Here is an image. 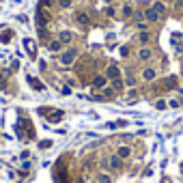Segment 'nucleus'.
<instances>
[{"instance_id": "2", "label": "nucleus", "mask_w": 183, "mask_h": 183, "mask_svg": "<svg viewBox=\"0 0 183 183\" xmlns=\"http://www.w3.org/2000/svg\"><path fill=\"white\" fill-rule=\"evenodd\" d=\"M108 78H110V80H119V78H121V73H119V67H117V65H112L110 69H108Z\"/></svg>"}, {"instance_id": "5", "label": "nucleus", "mask_w": 183, "mask_h": 183, "mask_svg": "<svg viewBox=\"0 0 183 183\" xmlns=\"http://www.w3.org/2000/svg\"><path fill=\"white\" fill-rule=\"evenodd\" d=\"M60 43H69L71 41V32L69 30H65V32H60V39H58Z\"/></svg>"}, {"instance_id": "14", "label": "nucleus", "mask_w": 183, "mask_h": 183, "mask_svg": "<svg viewBox=\"0 0 183 183\" xmlns=\"http://www.w3.org/2000/svg\"><path fill=\"white\" fill-rule=\"evenodd\" d=\"M119 155H121V157H127V155H129V149H127V147H121V149H119Z\"/></svg>"}, {"instance_id": "17", "label": "nucleus", "mask_w": 183, "mask_h": 183, "mask_svg": "<svg viewBox=\"0 0 183 183\" xmlns=\"http://www.w3.org/2000/svg\"><path fill=\"white\" fill-rule=\"evenodd\" d=\"M41 5H45V7H48V5H50V0H41Z\"/></svg>"}, {"instance_id": "16", "label": "nucleus", "mask_w": 183, "mask_h": 183, "mask_svg": "<svg viewBox=\"0 0 183 183\" xmlns=\"http://www.w3.org/2000/svg\"><path fill=\"white\" fill-rule=\"evenodd\" d=\"M131 13H134V11H131V7H123V15H125V17H129Z\"/></svg>"}, {"instance_id": "7", "label": "nucleus", "mask_w": 183, "mask_h": 183, "mask_svg": "<svg viewBox=\"0 0 183 183\" xmlns=\"http://www.w3.org/2000/svg\"><path fill=\"white\" fill-rule=\"evenodd\" d=\"M78 22H80V24H84V26H86L88 22H90V17H88L86 13H78Z\"/></svg>"}, {"instance_id": "12", "label": "nucleus", "mask_w": 183, "mask_h": 183, "mask_svg": "<svg viewBox=\"0 0 183 183\" xmlns=\"http://www.w3.org/2000/svg\"><path fill=\"white\" fill-rule=\"evenodd\" d=\"M138 41H140V43L144 45V43L149 41V35H147V32H140V35H138Z\"/></svg>"}, {"instance_id": "1", "label": "nucleus", "mask_w": 183, "mask_h": 183, "mask_svg": "<svg viewBox=\"0 0 183 183\" xmlns=\"http://www.w3.org/2000/svg\"><path fill=\"white\" fill-rule=\"evenodd\" d=\"M73 58H76V50H69V52H65V54L60 56V63H63V65H71Z\"/></svg>"}, {"instance_id": "3", "label": "nucleus", "mask_w": 183, "mask_h": 183, "mask_svg": "<svg viewBox=\"0 0 183 183\" xmlns=\"http://www.w3.org/2000/svg\"><path fill=\"white\" fill-rule=\"evenodd\" d=\"M144 17H147L149 22H155V19L159 17V13H157L155 9H147V11H144Z\"/></svg>"}, {"instance_id": "11", "label": "nucleus", "mask_w": 183, "mask_h": 183, "mask_svg": "<svg viewBox=\"0 0 183 183\" xmlns=\"http://www.w3.org/2000/svg\"><path fill=\"white\" fill-rule=\"evenodd\" d=\"M50 50H52V52H58V50H60V41H52V43H50Z\"/></svg>"}, {"instance_id": "13", "label": "nucleus", "mask_w": 183, "mask_h": 183, "mask_svg": "<svg viewBox=\"0 0 183 183\" xmlns=\"http://www.w3.org/2000/svg\"><path fill=\"white\" fill-rule=\"evenodd\" d=\"M93 84H95V86H103V84H106V78H95Z\"/></svg>"}, {"instance_id": "10", "label": "nucleus", "mask_w": 183, "mask_h": 183, "mask_svg": "<svg viewBox=\"0 0 183 183\" xmlns=\"http://www.w3.org/2000/svg\"><path fill=\"white\" fill-rule=\"evenodd\" d=\"M28 84H32V86H35L37 90H41V88H43V84H41L39 80H35V78H28Z\"/></svg>"}, {"instance_id": "4", "label": "nucleus", "mask_w": 183, "mask_h": 183, "mask_svg": "<svg viewBox=\"0 0 183 183\" xmlns=\"http://www.w3.org/2000/svg\"><path fill=\"white\" fill-rule=\"evenodd\" d=\"M24 45H26V50H28V54H30V56H32V58H35V54H37V52H35V43H32V41H28V39H26V41H24Z\"/></svg>"}, {"instance_id": "15", "label": "nucleus", "mask_w": 183, "mask_h": 183, "mask_svg": "<svg viewBox=\"0 0 183 183\" xmlns=\"http://www.w3.org/2000/svg\"><path fill=\"white\" fill-rule=\"evenodd\" d=\"M58 5H60L63 9H67V7H71V0H58Z\"/></svg>"}, {"instance_id": "6", "label": "nucleus", "mask_w": 183, "mask_h": 183, "mask_svg": "<svg viewBox=\"0 0 183 183\" xmlns=\"http://www.w3.org/2000/svg\"><path fill=\"white\" fill-rule=\"evenodd\" d=\"M138 58H140V60H149V58H151V50L142 48V50H140V56H138Z\"/></svg>"}, {"instance_id": "9", "label": "nucleus", "mask_w": 183, "mask_h": 183, "mask_svg": "<svg viewBox=\"0 0 183 183\" xmlns=\"http://www.w3.org/2000/svg\"><path fill=\"white\" fill-rule=\"evenodd\" d=\"M153 9H155L159 15H164V13H166V7H164L162 2H155V5H153Z\"/></svg>"}, {"instance_id": "18", "label": "nucleus", "mask_w": 183, "mask_h": 183, "mask_svg": "<svg viewBox=\"0 0 183 183\" xmlns=\"http://www.w3.org/2000/svg\"><path fill=\"white\" fill-rule=\"evenodd\" d=\"M177 5H179V7H183V0H177Z\"/></svg>"}, {"instance_id": "8", "label": "nucleus", "mask_w": 183, "mask_h": 183, "mask_svg": "<svg viewBox=\"0 0 183 183\" xmlns=\"http://www.w3.org/2000/svg\"><path fill=\"white\" fill-rule=\"evenodd\" d=\"M142 78H144V80H153V78H155V71H153V69H144V71H142Z\"/></svg>"}]
</instances>
